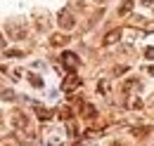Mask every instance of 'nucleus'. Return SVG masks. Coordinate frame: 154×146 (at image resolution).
Returning <instances> with one entry per match:
<instances>
[{
	"label": "nucleus",
	"instance_id": "nucleus-1",
	"mask_svg": "<svg viewBox=\"0 0 154 146\" xmlns=\"http://www.w3.org/2000/svg\"><path fill=\"white\" fill-rule=\"evenodd\" d=\"M62 64L66 66V71H71V73H74L78 66H81V59H78L74 52H64V54H62Z\"/></svg>",
	"mask_w": 154,
	"mask_h": 146
},
{
	"label": "nucleus",
	"instance_id": "nucleus-2",
	"mask_svg": "<svg viewBox=\"0 0 154 146\" xmlns=\"http://www.w3.org/2000/svg\"><path fill=\"white\" fill-rule=\"evenodd\" d=\"M59 26H62V28H66V31H69V28H74V26H76L74 14H71V12H66V10H62V12H59Z\"/></svg>",
	"mask_w": 154,
	"mask_h": 146
},
{
	"label": "nucleus",
	"instance_id": "nucleus-3",
	"mask_svg": "<svg viewBox=\"0 0 154 146\" xmlns=\"http://www.w3.org/2000/svg\"><path fill=\"white\" fill-rule=\"evenodd\" d=\"M62 87H64L66 92L76 90V87H81V78H78V75H69V78H66V80L62 83Z\"/></svg>",
	"mask_w": 154,
	"mask_h": 146
},
{
	"label": "nucleus",
	"instance_id": "nucleus-4",
	"mask_svg": "<svg viewBox=\"0 0 154 146\" xmlns=\"http://www.w3.org/2000/svg\"><path fill=\"white\" fill-rule=\"evenodd\" d=\"M121 36H123V31H121V28H114V31H109V33L104 36V45H114V42H116V40H119Z\"/></svg>",
	"mask_w": 154,
	"mask_h": 146
},
{
	"label": "nucleus",
	"instance_id": "nucleus-5",
	"mask_svg": "<svg viewBox=\"0 0 154 146\" xmlns=\"http://www.w3.org/2000/svg\"><path fill=\"white\" fill-rule=\"evenodd\" d=\"M137 87H140V80H135V78H131V80H126V83H123V90H126V92L137 90Z\"/></svg>",
	"mask_w": 154,
	"mask_h": 146
},
{
	"label": "nucleus",
	"instance_id": "nucleus-6",
	"mask_svg": "<svg viewBox=\"0 0 154 146\" xmlns=\"http://www.w3.org/2000/svg\"><path fill=\"white\" fill-rule=\"evenodd\" d=\"M83 115H85V118H95L97 115L95 106H93V104H83Z\"/></svg>",
	"mask_w": 154,
	"mask_h": 146
},
{
	"label": "nucleus",
	"instance_id": "nucleus-7",
	"mask_svg": "<svg viewBox=\"0 0 154 146\" xmlns=\"http://www.w3.org/2000/svg\"><path fill=\"white\" fill-rule=\"evenodd\" d=\"M131 10H133V0H126V2L119 7V14H128Z\"/></svg>",
	"mask_w": 154,
	"mask_h": 146
},
{
	"label": "nucleus",
	"instance_id": "nucleus-8",
	"mask_svg": "<svg viewBox=\"0 0 154 146\" xmlns=\"http://www.w3.org/2000/svg\"><path fill=\"white\" fill-rule=\"evenodd\" d=\"M36 115H38L40 120H48V118H50V111L43 109V106H36Z\"/></svg>",
	"mask_w": 154,
	"mask_h": 146
},
{
	"label": "nucleus",
	"instance_id": "nucleus-9",
	"mask_svg": "<svg viewBox=\"0 0 154 146\" xmlns=\"http://www.w3.org/2000/svg\"><path fill=\"white\" fill-rule=\"evenodd\" d=\"M147 132H149V127H135V130H133V134H135V137H145Z\"/></svg>",
	"mask_w": 154,
	"mask_h": 146
},
{
	"label": "nucleus",
	"instance_id": "nucleus-10",
	"mask_svg": "<svg viewBox=\"0 0 154 146\" xmlns=\"http://www.w3.org/2000/svg\"><path fill=\"white\" fill-rule=\"evenodd\" d=\"M66 40H69V38H64V36H55V38H52V45H64Z\"/></svg>",
	"mask_w": 154,
	"mask_h": 146
},
{
	"label": "nucleus",
	"instance_id": "nucleus-11",
	"mask_svg": "<svg viewBox=\"0 0 154 146\" xmlns=\"http://www.w3.org/2000/svg\"><path fill=\"white\" fill-rule=\"evenodd\" d=\"M145 57H147V59H154V47H147V50H145Z\"/></svg>",
	"mask_w": 154,
	"mask_h": 146
},
{
	"label": "nucleus",
	"instance_id": "nucleus-12",
	"mask_svg": "<svg viewBox=\"0 0 154 146\" xmlns=\"http://www.w3.org/2000/svg\"><path fill=\"white\" fill-rule=\"evenodd\" d=\"M2 45H5V42H2V36H0V47H2Z\"/></svg>",
	"mask_w": 154,
	"mask_h": 146
}]
</instances>
